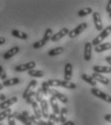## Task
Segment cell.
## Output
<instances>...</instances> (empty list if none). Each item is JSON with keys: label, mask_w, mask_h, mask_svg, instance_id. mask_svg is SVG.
Returning a JSON list of instances; mask_svg holds the SVG:
<instances>
[{"label": "cell", "mask_w": 111, "mask_h": 125, "mask_svg": "<svg viewBox=\"0 0 111 125\" xmlns=\"http://www.w3.org/2000/svg\"><path fill=\"white\" fill-rule=\"evenodd\" d=\"M54 34H53V30L51 29V28H47L45 32H44V35H43V38H42V40L47 43L49 41H51V38H52V36H53Z\"/></svg>", "instance_id": "83f0119b"}, {"label": "cell", "mask_w": 111, "mask_h": 125, "mask_svg": "<svg viewBox=\"0 0 111 125\" xmlns=\"http://www.w3.org/2000/svg\"><path fill=\"white\" fill-rule=\"evenodd\" d=\"M47 123H48L47 125H54V122H53L52 120H48V121H47Z\"/></svg>", "instance_id": "f6af8a7d"}, {"label": "cell", "mask_w": 111, "mask_h": 125, "mask_svg": "<svg viewBox=\"0 0 111 125\" xmlns=\"http://www.w3.org/2000/svg\"><path fill=\"white\" fill-rule=\"evenodd\" d=\"M3 88H4V87H3V85L0 83V91H1V90H3Z\"/></svg>", "instance_id": "bcb514c9"}, {"label": "cell", "mask_w": 111, "mask_h": 125, "mask_svg": "<svg viewBox=\"0 0 111 125\" xmlns=\"http://www.w3.org/2000/svg\"><path fill=\"white\" fill-rule=\"evenodd\" d=\"M18 101V98L16 96H14L12 98H9V99H6L5 101H2L0 103V109L1 110H7V109H10L11 106H13L14 104H16V102Z\"/></svg>", "instance_id": "ba28073f"}, {"label": "cell", "mask_w": 111, "mask_h": 125, "mask_svg": "<svg viewBox=\"0 0 111 125\" xmlns=\"http://www.w3.org/2000/svg\"><path fill=\"white\" fill-rule=\"evenodd\" d=\"M50 105H51V107H52V109H53L54 114L60 115V110L59 104H58V102H57V98L54 97V96H52V95H51V97H50Z\"/></svg>", "instance_id": "ac0fdd59"}, {"label": "cell", "mask_w": 111, "mask_h": 125, "mask_svg": "<svg viewBox=\"0 0 111 125\" xmlns=\"http://www.w3.org/2000/svg\"><path fill=\"white\" fill-rule=\"evenodd\" d=\"M111 49V43L110 42H103V43H101L99 45L95 46V51L97 53H101V52H103V51H107Z\"/></svg>", "instance_id": "ffe728a7"}, {"label": "cell", "mask_w": 111, "mask_h": 125, "mask_svg": "<svg viewBox=\"0 0 111 125\" xmlns=\"http://www.w3.org/2000/svg\"><path fill=\"white\" fill-rule=\"evenodd\" d=\"M41 90H42V92H43V94L44 95H49L50 94V86L48 85V82L47 81H45V82H42V84H41Z\"/></svg>", "instance_id": "1f68e13d"}, {"label": "cell", "mask_w": 111, "mask_h": 125, "mask_svg": "<svg viewBox=\"0 0 111 125\" xmlns=\"http://www.w3.org/2000/svg\"><path fill=\"white\" fill-rule=\"evenodd\" d=\"M80 77H81V79H82L83 81H85L87 84H89V85H90V86H92L93 88H95L96 87L97 82L93 79L92 76H90V75H88V74H86V73H82Z\"/></svg>", "instance_id": "603a6c76"}, {"label": "cell", "mask_w": 111, "mask_h": 125, "mask_svg": "<svg viewBox=\"0 0 111 125\" xmlns=\"http://www.w3.org/2000/svg\"><path fill=\"white\" fill-rule=\"evenodd\" d=\"M5 100H6V95L2 94V93H0V101L2 102V101H5Z\"/></svg>", "instance_id": "60d3db41"}, {"label": "cell", "mask_w": 111, "mask_h": 125, "mask_svg": "<svg viewBox=\"0 0 111 125\" xmlns=\"http://www.w3.org/2000/svg\"><path fill=\"white\" fill-rule=\"evenodd\" d=\"M47 82L50 87H60V80L58 79H49Z\"/></svg>", "instance_id": "836d02e7"}, {"label": "cell", "mask_w": 111, "mask_h": 125, "mask_svg": "<svg viewBox=\"0 0 111 125\" xmlns=\"http://www.w3.org/2000/svg\"><path fill=\"white\" fill-rule=\"evenodd\" d=\"M105 11H106V13H108V14H110L111 13V0H109V1L107 2V5H106V9H105Z\"/></svg>", "instance_id": "74e56055"}, {"label": "cell", "mask_w": 111, "mask_h": 125, "mask_svg": "<svg viewBox=\"0 0 111 125\" xmlns=\"http://www.w3.org/2000/svg\"><path fill=\"white\" fill-rule=\"evenodd\" d=\"M50 95L56 97L57 100H60V101L61 103H63V104H67V103H68V97H67L65 94L60 93L59 91H57V90H55V89H51V90H50Z\"/></svg>", "instance_id": "8992f818"}, {"label": "cell", "mask_w": 111, "mask_h": 125, "mask_svg": "<svg viewBox=\"0 0 111 125\" xmlns=\"http://www.w3.org/2000/svg\"><path fill=\"white\" fill-rule=\"evenodd\" d=\"M39 106H40V110H41V114H42V117L44 118H48L49 117V106H48V102L43 99L40 103H39Z\"/></svg>", "instance_id": "9a60e30c"}, {"label": "cell", "mask_w": 111, "mask_h": 125, "mask_svg": "<svg viewBox=\"0 0 111 125\" xmlns=\"http://www.w3.org/2000/svg\"><path fill=\"white\" fill-rule=\"evenodd\" d=\"M105 61L108 62V64L111 66V56H106L105 57Z\"/></svg>", "instance_id": "7bdbcfd3"}, {"label": "cell", "mask_w": 111, "mask_h": 125, "mask_svg": "<svg viewBox=\"0 0 111 125\" xmlns=\"http://www.w3.org/2000/svg\"><path fill=\"white\" fill-rule=\"evenodd\" d=\"M12 115L15 117V119L18 120V121H20V122H22L24 125H33L31 120L27 119L25 116L22 115V114H20V113H18V112H13Z\"/></svg>", "instance_id": "7c38bea8"}, {"label": "cell", "mask_w": 111, "mask_h": 125, "mask_svg": "<svg viewBox=\"0 0 111 125\" xmlns=\"http://www.w3.org/2000/svg\"><path fill=\"white\" fill-rule=\"evenodd\" d=\"M0 125H4V124H2V123H0Z\"/></svg>", "instance_id": "c3c4849f"}, {"label": "cell", "mask_w": 111, "mask_h": 125, "mask_svg": "<svg viewBox=\"0 0 111 125\" xmlns=\"http://www.w3.org/2000/svg\"><path fill=\"white\" fill-rule=\"evenodd\" d=\"M92 77L93 79L95 80L96 82L98 81V82H100V83H102V84H103V85H108L109 83H110V80L107 78V77H105V76H103V75H102V74H100V73H93L92 74Z\"/></svg>", "instance_id": "2e32d148"}, {"label": "cell", "mask_w": 111, "mask_h": 125, "mask_svg": "<svg viewBox=\"0 0 111 125\" xmlns=\"http://www.w3.org/2000/svg\"><path fill=\"white\" fill-rule=\"evenodd\" d=\"M73 75V65L70 62H67L64 65V81H70Z\"/></svg>", "instance_id": "30bf717a"}, {"label": "cell", "mask_w": 111, "mask_h": 125, "mask_svg": "<svg viewBox=\"0 0 111 125\" xmlns=\"http://www.w3.org/2000/svg\"><path fill=\"white\" fill-rule=\"evenodd\" d=\"M92 17H93V22H94L96 30L102 32V30H103V26H102V16H101V15H100V13H98V12H93Z\"/></svg>", "instance_id": "5b68a950"}, {"label": "cell", "mask_w": 111, "mask_h": 125, "mask_svg": "<svg viewBox=\"0 0 111 125\" xmlns=\"http://www.w3.org/2000/svg\"><path fill=\"white\" fill-rule=\"evenodd\" d=\"M62 125H76L75 124V122L74 121H72V120H67L65 123H63Z\"/></svg>", "instance_id": "b9f144b4"}, {"label": "cell", "mask_w": 111, "mask_h": 125, "mask_svg": "<svg viewBox=\"0 0 111 125\" xmlns=\"http://www.w3.org/2000/svg\"><path fill=\"white\" fill-rule=\"evenodd\" d=\"M12 114H13V111L11 109H7V110H4L3 112H0V121L8 118Z\"/></svg>", "instance_id": "f1b7e54d"}, {"label": "cell", "mask_w": 111, "mask_h": 125, "mask_svg": "<svg viewBox=\"0 0 111 125\" xmlns=\"http://www.w3.org/2000/svg\"><path fill=\"white\" fill-rule=\"evenodd\" d=\"M30 120L32 121V123H34L35 125H47V121H44L42 119H39V118H36L34 115H31L30 116Z\"/></svg>", "instance_id": "f546056e"}, {"label": "cell", "mask_w": 111, "mask_h": 125, "mask_svg": "<svg viewBox=\"0 0 111 125\" xmlns=\"http://www.w3.org/2000/svg\"><path fill=\"white\" fill-rule=\"evenodd\" d=\"M35 66V62L31 61L26 63H22V64H18L15 67V70L16 72H23V71H29L34 68Z\"/></svg>", "instance_id": "277c9868"}, {"label": "cell", "mask_w": 111, "mask_h": 125, "mask_svg": "<svg viewBox=\"0 0 111 125\" xmlns=\"http://www.w3.org/2000/svg\"><path fill=\"white\" fill-rule=\"evenodd\" d=\"M87 26H88V24H87L86 22L80 23V24H79L77 27H75L73 30H71V31L69 32V35H68V36H69L71 39H74V38L78 37L79 35H80L82 32L87 28Z\"/></svg>", "instance_id": "3957f363"}, {"label": "cell", "mask_w": 111, "mask_h": 125, "mask_svg": "<svg viewBox=\"0 0 111 125\" xmlns=\"http://www.w3.org/2000/svg\"><path fill=\"white\" fill-rule=\"evenodd\" d=\"M109 17H110V18H111V13H110V14H109Z\"/></svg>", "instance_id": "7dc6e473"}, {"label": "cell", "mask_w": 111, "mask_h": 125, "mask_svg": "<svg viewBox=\"0 0 111 125\" xmlns=\"http://www.w3.org/2000/svg\"><path fill=\"white\" fill-rule=\"evenodd\" d=\"M32 107H33V111H34V115L36 118L41 119L42 118V114H41V110H40L39 104L36 101H34L32 103Z\"/></svg>", "instance_id": "d6986e66"}, {"label": "cell", "mask_w": 111, "mask_h": 125, "mask_svg": "<svg viewBox=\"0 0 111 125\" xmlns=\"http://www.w3.org/2000/svg\"><path fill=\"white\" fill-rule=\"evenodd\" d=\"M93 71L95 73H111V66L110 65H94Z\"/></svg>", "instance_id": "4fadbf2b"}, {"label": "cell", "mask_w": 111, "mask_h": 125, "mask_svg": "<svg viewBox=\"0 0 111 125\" xmlns=\"http://www.w3.org/2000/svg\"><path fill=\"white\" fill-rule=\"evenodd\" d=\"M63 47H56V48H53V49H50L48 51V55L51 56V57H54V56H58L60 54H61L63 52Z\"/></svg>", "instance_id": "4316f807"}, {"label": "cell", "mask_w": 111, "mask_h": 125, "mask_svg": "<svg viewBox=\"0 0 111 125\" xmlns=\"http://www.w3.org/2000/svg\"><path fill=\"white\" fill-rule=\"evenodd\" d=\"M8 125H16V119H15V117L12 115L8 117Z\"/></svg>", "instance_id": "8d00e7d4"}, {"label": "cell", "mask_w": 111, "mask_h": 125, "mask_svg": "<svg viewBox=\"0 0 111 125\" xmlns=\"http://www.w3.org/2000/svg\"><path fill=\"white\" fill-rule=\"evenodd\" d=\"M110 34H111V25H108L107 27H105L102 31L101 32L100 35H98L95 39L92 41V42H91L92 45L97 46V45L101 44V42H103V41H104Z\"/></svg>", "instance_id": "6da1fadb"}, {"label": "cell", "mask_w": 111, "mask_h": 125, "mask_svg": "<svg viewBox=\"0 0 111 125\" xmlns=\"http://www.w3.org/2000/svg\"><path fill=\"white\" fill-rule=\"evenodd\" d=\"M36 85H37V81H36V80H32V81H30L29 85L26 87L24 93L22 94V98H23V99H26L27 96L31 94L32 92H34V89L36 87Z\"/></svg>", "instance_id": "9c48e42d"}, {"label": "cell", "mask_w": 111, "mask_h": 125, "mask_svg": "<svg viewBox=\"0 0 111 125\" xmlns=\"http://www.w3.org/2000/svg\"><path fill=\"white\" fill-rule=\"evenodd\" d=\"M60 86L62 87L64 89H68V90H75L77 89V85L75 83L72 82H68V81H64V80H60Z\"/></svg>", "instance_id": "44dd1931"}, {"label": "cell", "mask_w": 111, "mask_h": 125, "mask_svg": "<svg viewBox=\"0 0 111 125\" xmlns=\"http://www.w3.org/2000/svg\"><path fill=\"white\" fill-rule=\"evenodd\" d=\"M21 114H22V115H23V116H25L27 119H29V120H30V116H31V115L29 114V112H27V111H23Z\"/></svg>", "instance_id": "f35d334b"}, {"label": "cell", "mask_w": 111, "mask_h": 125, "mask_svg": "<svg viewBox=\"0 0 111 125\" xmlns=\"http://www.w3.org/2000/svg\"><path fill=\"white\" fill-rule=\"evenodd\" d=\"M20 83V79L15 77V78H11V79H7L5 81H3L2 85L3 87H12V86H15Z\"/></svg>", "instance_id": "7402d4cb"}, {"label": "cell", "mask_w": 111, "mask_h": 125, "mask_svg": "<svg viewBox=\"0 0 111 125\" xmlns=\"http://www.w3.org/2000/svg\"><path fill=\"white\" fill-rule=\"evenodd\" d=\"M34 94H35V92L34 91V92H32L31 94L27 96V98L25 99L27 104H31V105H32L33 102H34V101H35V99H34Z\"/></svg>", "instance_id": "d6a6232c"}, {"label": "cell", "mask_w": 111, "mask_h": 125, "mask_svg": "<svg viewBox=\"0 0 111 125\" xmlns=\"http://www.w3.org/2000/svg\"><path fill=\"white\" fill-rule=\"evenodd\" d=\"M12 36L15 37L16 39H19V40H23V41H26L29 39V35L25 32H21L19 30H16V29H14L12 31Z\"/></svg>", "instance_id": "e0dca14e"}, {"label": "cell", "mask_w": 111, "mask_h": 125, "mask_svg": "<svg viewBox=\"0 0 111 125\" xmlns=\"http://www.w3.org/2000/svg\"><path fill=\"white\" fill-rule=\"evenodd\" d=\"M43 92H42V90H41V88L40 89H38V90H36V92H35V94H34V99H35V101L38 103H40L42 100H43Z\"/></svg>", "instance_id": "4dcf8cb0"}, {"label": "cell", "mask_w": 111, "mask_h": 125, "mask_svg": "<svg viewBox=\"0 0 111 125\" xmlns=\"http://www.w3.org/2000/svg\"><path fill=\"white\" fill-rule=\"evenodd\" d=\"M19 51H20V48H19L18 46L12 47L11 49H9L7 52L4 53V55H3V59H4V60H9V59L13 58L14 56H16Z\"/></svg>", "instance_id": "5bb4252c"}, {"label": "cell", "mask_w": 111, "mask_h": 125, "mask_svg": "<svg viewBox=\"0 0 111 125\" xmlns=\"http://www.w3.org/2000/svg\"><path fill=\"white\" fill-rule=\"evenodd\" d=\"M90 92L96 97H98V98H100V99H102V100H103V101H105L107 103H111V96L109 94L102 92L101 90H99L97 88H92Z\"/></svg>", "instance_id": "7a4b0ae2"}, {"label": "cell", "mask_w": 111, "mask_h": 125, "mask_svg": "<svg viewBox=\"0 0 111 125\" xmlns=\"http://www.w3.org/2000/svg\"><path fill=\"white\" fill-rule=\"evenodd\" d=\"M93 14V9L91 7H87V8H84V9H81L78 12V16L79 17H83V16H89Z\"/></svg>", "instance_id": "484cf974"}, {"label": "cell", "mask_w": 111, "mask_h": 125, "mask_svg": "<svg viewBox=\"0 0 111 125\" xmlns=\"http://www.w3.org/2000/svg\"><path fill=\"white\" fill-rule=\"evenodd\" d=\"M92 43L91 42H85L84 44V53H83V58L85 61H90L92 58Z\"/></svg>", "instance_id": "8fae6325"}, {"label": "cell", "mask_w": 111, "mask_h": 125, "mask_svg": "<svg viewBox=\"0 0 111 125\" xmlns=\"http://www.w3.org/2000/svg\"><path fill=\"white\" fill-rule=\"evenodd\" d=\"M104 119L107 121V122H110L111 123V114H107L104 115Z\"/></svg>", "instance_id": "ab89813d"}, {"label": "cell", "mask_w": 111, "mask_h": 125, "mask_svg": "<svg viewBox=\"0 0 111 125\" xmlns=\"http://www.w3.org/2000/svg\"><path fill=\"white\" fill-rule=\"evenodd\" d=\"M28 75L31 77H35V78H41L45 76V72L43 70H37V69H32L28 71Z\"/></svg>", "instance_id": "cb8c5ba5"}, {"label": "cell", "mask_w": 111, "mask_h": 125, "mask_svg": "<svg viewBox=\"0 0 111 125\" xmlns=\"http://www.w3.org/2000/svg\"><path fill=\"white\" fill-rule=\"evenodd\" d=\"M0 79L3 80V81L7 80V73H6L5 69L3 68V66L1 64H0Z\"/></svg>", "instance_id": "d590c367"}, {"label": "cell", "mask_w": 111, "mask_h": 125, "mask_svg": "<svg viewBox=\"0 0 111 125\" xmlns=\"http://www.w3.org/2000/svg\"><path fill=\"white\" fill-rule=\"evenodd\" d=\"M48 119H49V120H52L54 123L60 122V116H58V115H56V114H54V113H52V114L49 115Z\"/></svg>", "instance_id": "e575fe53"}, {"label": "cell", "mask_w": 111, "mask_h": 125, "mask_svg": "<svg viewBox=\"0 0 111 125\" xmlns=\"http://www.w3.org/2000/svg\"><path fill=\"white\" fill-rule=\"evenodd\" d=\"M67 114H68V109L66 107H63L60 109V122H61L62 124L67 121Z\"/></svg>", "instance_id": "d4e9b609"}, {"label": "cell", "mask_w": 111, "mask_h": 125, "mask_svg": "<svg viewBox=\"0 0 111 125\" xmlns=\"http://www.w3.org/2000/svg\"><path fill=\"white\" fill-rule=\"evenodd\" d=\"M69 32L70 31H69V29H68V28L64 27V28H62V29H60L58 33L54 34V35L52 36V38H51V41H52L53 42H56L60 41V39H62L63 37L67 36V35H69Z\"/></svg>", "instance_id": "52a82bcc"}, {"label": "cell", "mask_w": 111, "mask_h": 125, "mask_svg": "<svg viewBox=\"0 0 111 125\" xmlns=\"http://www.w3.org/2000/svg\"><path fill=\"white\" fill-rule=\"evenodd\" d=\"M5 42H6V39H5V38H3V37H0V45L4 44Z\"/></svg>", "instance_id": "ee69618b"}]
</instances>
